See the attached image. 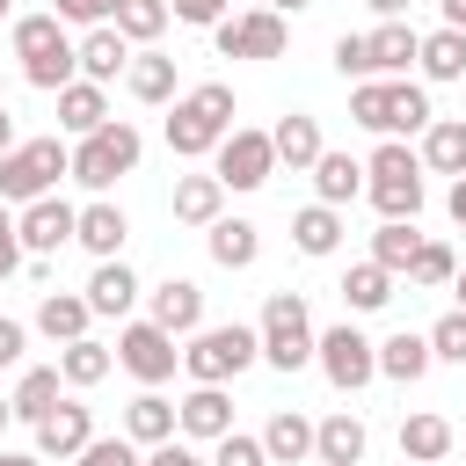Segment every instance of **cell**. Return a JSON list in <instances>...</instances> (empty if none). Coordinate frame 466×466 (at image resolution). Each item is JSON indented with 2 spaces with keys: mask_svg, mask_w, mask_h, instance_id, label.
<instances>
[{
  "mask_svg": "<svg viewBox=\"0 0 466 466\" xmlns=\"http://www.w3.org/2000/svg\"><path fill=\"white\" fill-rule=\"evenodd\" d=\"M233 131H240V124H233V87H226V80H204V87H189V95L175 102V116H167V146H175L182 160H197V153H218Z\"/></svg>",
  "mask_w": 466,
  "mask_h": 466,
  "instance_id": "1",
  "label": "cell"
},
{
  "mask_svg": "<svg viewBox=\"0 0 466 466\" xmlns=\"http://www.w3.org/2000/svg\"><path fill=\"white\" fill-rule=\"evenodd\" d=\"M15 58H22L29 87L66 95V87H73V66H80V44L66 36L58 15H22V22H15Z\"/></svg>",
  "mask_w": 466,
  "mask_h": 466,
  "instance_id": "2",
  "label": "cell"
},
{
  "mask_svg": "<svg viewBox=\"0 0 466 466\" xmlns=\"http://www.w3.org/2000/svg\"><path fill=\"white\" fill-rule=\"evenodd\" d=\"M350 116H357L364 131H379V138H393V131H430V124H437V116H430V95L408 87V80H357V87H350Z\"/></svg>",
  "mask_w": 466,
  "mask_h": 466,
  "instance_id": "3",
  "label": "cell"
},
{
  "mask_svg": "<svg viewBox=\"0 0 466 466\" xmlns=\"http://www.w3.org/2000/svg\"><path fill=\"white\" fill-rule=\"evenodd\" d=\"M255 357H262V328H240V320H226V328H197V335H189V350H182V371H189L197 386H226V379H240Z\"/></svg>",
  "mask_w": 466,
  "mask_h": 466,
  "instance_id": "4",
  "label": "cell"
},
{
  "mask_svg": "<svg viewBox=\"0 0 466 466\" xmlns=\"http://www.w3.org/2000/svg\"><path fill=\"white\" fill-rule=\"evenodd\" d=\"M73 175V153L58 138H22L7 160H0V204H36L51 197V182Z\"/></svg>",
  "mask_w": 466,
  "mask_h": 466,
  "instance_id": "5",
  "label": "cell"
},
{
  "mask_svg": "<svg viewBox=\"0 0 466 466\" xmlns=\"http://www.w3.org/2000/svg\"><path fill=\"white\" fill-rule=\"evenodd\" d=\"M371 204H379V218H415L422 211V153H408L400 138H386L379 153H371Z\"/></svg>",
  "mask_w": 466,
  "mask_h": 466,
  "instance_id": "6",
  "label": "cell"
},
{
  "mask_svg": "<svg viewBox=\"0 0 466 466\" xmlns=\"http://www.w3.org/2000/svg\"><path fill=\"white\" fill-rule=\"evenodd\" d=\"M313 320H306V299L299 291H269V306H262V357L277 364V371H306L313 364Z\"/></svg>",
  "mask_w": 466,
  "mask_h": 466,
  "instance_id": "7",
  "label": "cell"
},
{
  "mask_svg": "<svg viewBox=\"0 0 466 466\" xmlns=\"http://www.w3.org/2000/svg\"><path fill=\"white\" fill-rule=\"evenodd\" d=\"M138 153H146V138H138L124 116H109L95 138H80V146H73V182H87V189H109L116 175H131V167H138Z\"/></svg>",
  "mask_w": 466,
  "mask_h": 466,
  "instance_id": "8",
  "label": "cell"
},
{
  "mask_svg": "<svg viewBox=\"0 0 466 466\" xmlns=\"http://www.w3.org/2000/svg\"><path fill=\"white\" fill-rule=\"evenodd\" d=\"M313 364L328 371V386H335V393H357V386H371V379H379V342H371V335H357V328L342 320V328H328V335H320Z\"/></svg>",
  "mask_w": 466,
  "mask_h": 466,
  "instance_id": "9",
  "label": "cell"
},
{
  "mask_svg": "<svg viewBox=\"0 0 466 466\" xmlns=\"http://www.w3.org/2000/svg\"><path fill=\"white\" fill-rule=\"evenodd\" d=\"M116 364H124L138 386H160V379H175L182 350H175V335H167V328H153V320H131V328L116 335Z\"/></svg>",
  "mask_w": 466,
  "mask_h": 466,
  "instance_id": "10",
  "label": "cell"
},
{
  "mask_svg": "<svg viewBox=\"0 0 466 466\" xmlns=\"http://www.w3.org/2000/svg\"><path fill=\"white\" fill-rule=\"evenodd\" d=\"M211 36H218V58H284V15H277V7L226 15Z\"/></svg>",
  "mask_w": 466,
  "mask_h": 466,
  "instance_id": "11",
  "label": "cell"
},
{
  "mask_svg": "<svg viewBox=\"0 0 466 466\" xmlns=\"http://www.w3.org/2000/svg\"><path fill=\"white\" fill-rule=\"evenodd\" d=\"M269 175H277L269 131H233V138L218 146V182H226V189H262Z\"/></svg>",
  "mask_w": 466,
  "mask_h": 466,
  "instance_id": "12",
  "label": "cell"
},
{
  "mask_svg": "<svg viewBox=\"0 0 466 466\" xmlns=\"http://www.w3.org/2000/svg\"><path fill=\"white\" fill-rule=\"evenodd\" d=\"M15 226H22V248H29V255H58V248L80 233V211H73L66 197H36V204H22Z\"/></svg>",
  "mask_w": 466,
  "mask_h": 466,
  "instance_id": "13",
  "label": "cell"
},
{
  "mask_svg": "<svg viewBox=\"0 0 466 466\" xmlns=\"http://www.w3.org/2000/svg\"><path fill=\"white\" fill-rule=\"evenodd\" d=\"M95 444V415L80 400H58L44 422H36V459H80Z\"/></svg>",
  "mask_w": 466,
  "mask_h": 466,
  "instance_id": "14",
  "label": "cell"
},
{
  "mask_svg": "<svg viewBox=\"0 0 466 466\" xmlns=\"http://www.w3.org/2000/svg\"><path fill=\"white\" fill-rule=\"evenodd\" d=\"M175 430L182 437H233V400H226V386H197L189 400H175Z\"/></svg>",
  "mask_w": 466,
  "mask_h": 466,
  "instance_id": "15",
  "label": "cell"
},
{
  "mask_svg": "<svg viewBox=\"0 0 466 466\" xmlns=\"http://www.w3.org/2000/svg\"><path fill=\"white\" fill-rule=\"evenodd\" d=\"M153 328H167V335H197L204 328V291L189 284V277H167L160 291H153V313H146Z\"/></svg>",
  "mask_w": 466,
  "mask_h": 466,
  "instance_id": "16",
  "label": "cell"
},
{
  "mask_svg": "<svg viewBox=\"0 0 466 466\" xmlns=\"http://www.w3.org/2000/svg\"><path fill=\"white\" fill-rule=\"evenodd\" d=\"M80 73L102 87V80H116V73H131V36L116 29V22H102V29H87L80 36Z\"/></svg>",
  "mask_w": 466,
  "mask_h": 466,
  "instance_id": "17",
  "label": "cell"
},
{
  "mask_svg": "<svg viewBox=\"0 0 466 466\" xmlns=\"http://www.w3.org/2000/svg\"><path fill=\"white\" fill-rule=\"evenodd\" d=\"M124 233H131V218H124V211L109 204V197H95V204L80 211V233H73V240H80V248H87L95 262H116V248H124Z\"/></svg>",
  "mask_w": 466,
  "mask_h": 466,
  "instance_id": "18",
  "label": "cell"
},
{
  "mask_svg": "<svg viewBox=\"0 0 466 466\" xmlns=\"http://www.w3.org/2000/svg\"><path fill=\"white\" fill-rule=\"evenodd\" d=\"M204 248H211L218 269H248L262 255V226L255 218H218V226H204Z\"/></svg>",
  "mask_w": 466,
  "mask_h": 466,
  "instance_id": "19",
  "label": "cell"
},
{
  "mask_svg": "<svg viewBox=\"0 0 466 466\" xmlns=\"http://www.w3.org/2000/svg\"><path fill=\"white\" fill-rule=\"evenodd\" d=\"M313 430H320V422H306L299 408H277V415H269V430H262L269 466H299V459H313Z\"/></svg>",
  "mask_w": 466,
  "mask_h": 466,
  "instance_id": "20",
  "label": "cell"
},
{
  "mask_svg": "<svg viewBox=\"0 0 466 466\" xmlns=\"http://www.w3.org/2000/svg\"><path fill=\"white\" fill-rule=\"evenodd\" d=\"M87 320H95L87 291H44V306H36V328H44L51 342H80V335H87Z\"/></svg>",
  "mask_w": 466,
  "mask_h": 466,
  "instance_id": "21",
  "label": "cell"
},
{
  "mask_svg": "<svg viewBox=\"0 0 466 466\" xmlns=\"http://www.w3.org/2000/svg\"><path fill=\"white\" fill-rule=\"evenodd\" d=\"M444 451H451V422L430 415V408H415V415L400 422V459H408V466H437Z\"/></svg>",
  "mask_w": 466,
  "mask_h": 466,
  "instance_id": "22",
  "label": "cell"
},
{
  "mask_svg": "<svg viewBox=\"0 0 466 466\" xmlns=\"http://www.w3.org/2000/svg\"><path fill=\"white\" fill-rule=\"evenodd\" d=\"M218 204H226V182H218V175H182V182H175V218H182V226H218V218H226Z\"/></svg>",
  "mask_w": 466,
  "mask_h": 466,
  "instance_id": "23",
  "label": "cell"
},
{
  "mask_svg": "<svg viewBox=\"0 0 466 466\" xmlns=\"http://www.w3.org/2000/svg\"><path fill=\"white\" fill-rule=\"evenodd\" d=\"M430 364H437L430 335H408V328H400V335H386V342H379V371H386V379H400V386H415Z\"/></svg>",
  "mask_w": 466,
  "mask_h": 466,
  "instance_id": "24",
  "label": "cell"
},
{
  "mask_svg": "<svg viewBox=\"0 0 466 466\" xmlns=\"http://www.w3.org/2000/svg\"><path fill=\"white\" fill-rule=\"evenodd\" d=\"M124 437H131V444H146V451H153V444H167V437H175V400H160V393L146 386V393L124 408Z\"/></svg>",
  "mask_w": 466,
  "mask_h": 466,
  "instance_id": "25",
  "label": "cell"
},
{
  "mask_svg": "<svg viewBox=\"0 0 466 466\" xmlns=\"http://www.w3.org/2000/svg\"><path fill=\"white\" fill-rule=\"evenodd\" d=\"M313 459H320V466H357V459H364V422H357L350 408L328 415V422L313 430Z\"/></svg>",
  "mask_w": 466,
  "mask_h": 466,
  "instance_id": "26",
  "label": "cell"
},
{
  "mask_svg": "<svg viewBox=\"0 0 466 466\" xmlns=\"http://www.w3.org/2000/svg\"><path fill=\"white\" fill-rule=\"evenodd\" d=\"M422 167H437V175H466V116H437L430 131H422Z\"/></svg>",
  "mask_w": 466,
  "mask_h": 466,
  "instance_id": "27",
  "label": "cell"
},
{
  "mask_svg": "<svg viewBox=\"0 0 466 466\" xmlns=\"http://www.w3.org/2000/svg\"><path fill=\"white\" fill-rule=\"evenodd\" d=\"M58 124H66L73 138H95V131L109 124V102H102V87H95V80H73V87L58 95Z\"/></svg>",
  "mask_w": 466,
  "mask_h": 466,
  "instance_id": "28",
  "label": "cell"
},
{
  "mask_svg": "<svg viewBox=\"0 0 466 466\" xmlns=\"http://www.w3.org/2000/svg\"><path fill=\"white\" fill-rule=\"evenodd\" d=\"M269 146H277V160H284V167H313V160L328 153V146H320V124H313V116H299V109H291V116H277Z\"/></svg>",
  "mask_w": 466,
  "mask_h": 466,
  "instance_id": "29",
  "label": "cell"
},
{
  "mask_svg": "<svg viewBox=\"0 0 466 466\" xmlns=\"http://www.w3.org/2000/svg\"><path fill=\"white\" fill-rule=\"evenodd\" d=\"M415 58H422V36L408 22H379L371 29V73H408Z\"/></svg>",
  "mask_w": 466,
  "mask_h": 466,
  "instance_id": "30",
  "label": "cell"
},
{
  "mask_svg": "<svg viewBox=\"0 0 466 466\" xmlns=\"http://www.w3.org/2000/svg\"><path fill=\"white\" fill-rule=\"evenodd\" d=\"M313 189H320V204H335V211H342V204L364 189V167H357L350 153H320V160H313Z\"/></svg>",
  "mask_w": 466,
  "mask_h": 466,
  "instance_id": "31",
  "label": "cell"
},
{
  "mask_svg": "<svg viewBox=\"0 0 466 466\" xmlns=\"http://www.w3.org/2000/svg\"><path fill=\"white\" fill-rule=\"evenodd\" d=\"M291 240H299V255H335V248H342V218H335V204H306V211L291 218Z\"/></svg>",
  "mask_w": 466,
  "mask_h": 466,
  "instance_id": "32",
  "label": "cell"
},
{
  "mask_svg": "<svg viewBox=\"0 0 466 466\" xmlns=\"http://www.w3.org/2000/svg\"><path fill=\"white\" fill-rule=\"evenodd\" d=\"M131 299H138V277H131L124 262H95V277H87V306H95V313H131Z\"/></svg>",
  "mask_w": 466,
  "mask_h": 466,
  "instance_id": "33",
  "label": "cell"
},
{
  "mask_svg": "<svg viewBox=\"0 0 466 466\" xmlns=\"http://www.w3.org/2000/svg\"><path fill=\"white\" fill-rule=\"evenodd\" d=\"M58 379H66L58 364H36V371H22V386L7 393V400H15V415H22V422H44V415L58 408Z\"/></svg>",
  "mask_w": 466,
  "mask_h": 466,
  "instance_id": "34",
  "label": "cell"
},
{
  "mask_svg": "<svg viewBox=\"0 0 466 466\" xmlns=\"http://www.w3.org/2000/svg\"><path fill=\"white\" fill-rule=\"evenodd\" d=\"M415 66H422L430 80H466V29H430Z\"/></svg>",
  "mask_w": 466,
  "mask_h": 466,
  "instance_id": "35",
  "label": "cell"
},
{
  "mask_svg": "<svg viewBox=\"0 0 466 466\" xmlns=\"http://www.w3.org/2000/svg\"><path fill=\"white\" fill-rule=\"evenodd\" d=\"M124 87H131L138 102H167V95H175V58H167V51H138L131 73H124Z\"/></svg>",
  "mask_w": 466,
  "mask_h": 466,
  "instance_id": "36",
  "label": "cell"
},
{
  "mask_svg": "<svg viewBox=\"0 0 466 466\" xmlns=\"http://www.w3.org/2000/svg\"><path fill=\"white\" fill-rule=\"evenodd\" d=\"M415 248H422L415 218H386V226L371 233V262H379V269H393V277H400V269L415 262Z\"/></svg>",
  "mask_w": 466,
  "mask_h": 466,
  "instance_id": "37",
  "label": "cell"
},
{
  "mask_svg": "<svg viewBox=\"0 0 466 466\" xmlns=\"http://www.w3.org/2000/svg\"><path fill=\"white\" fill-rule=\"evenodd\" d=\"M342 299H350V313H379V306L393 299V269H379V262H357V269L342 277Z\"/></svg>",
  "mask_w": 466,
  "mask_h": 466,
  "instance_id": "38",
  "label": "cell"
},
{
  "mask_svg": "<svg viewBox=\"0 0 466 466\" xmlns=\"http://www.w3.org/2000/svg\"><path fill=\"white\" fill-rule=\"evenodd\" d=\"M109 364H116V357H109L95 335H80V342H66V350H58V371H66V386H95V379H109Z\"/></svg>",
  "mask_w": 466,
  "mask_h": 466,
  "instance_id": "39",
  "label": "cell"
},
{
  "mask_svg": "<svg viewBox=\"0 0 466 466\" xmlns=\"http://www.w3.org/2000/svg\"><path fill=\"white\" fill-rule=\"evenodd\" d=\"M116 29H124L131 44H153V36L167 29V0H124V7H116Z\"/></svg>",
  "mask_w": 466,
  "mask_h": 466,
  "instance_id": "40",
  "label": "cell"
},
{
  "mask_svg": "<svg viewBox=\"0 0 466 466\" xmlns=\"http://www.w3.org/2000/svg\"><path fill=\"white\" fill-rule=\"evenodd\" d=\"M451 277H459L451 248H444V240H422V248H415V262H408V284H451Z\"/></svg>",
  "mask_w": 466,
  "mask_h": 466,
  "instance_id": "41",
  "label": "cell"
},
{
  "mask_svg": "<svg viewBox=\"0 0 466 466\" xmlns=\"http://www.w3.org/2000/svg\"><path fill=\"white\" fill-rule=\"evenodd\" d=\"M73 466H146V459H138V444H131V437H95Z\"/></svg>",
  "mask_w": 466,
  "mask_h": 466,
  "instance_id": "42",
  "label": "cell"
},
{
  "mask_svg": "<svg viewBox=\"0 0 466 466\" xmlns=\"http://www.w3.org/2000/svg\"><path fill=\"white\" fill-rule=\"evenodd\" d=\"M211 466H269V451H262V437H218V451H211Z\"/></svg>",
  "mask_w": 466,
  "mask_h": 466,
  "instance_id": "43",
  "label": "cell"
},
{
  "mask_svg": "<svg viewBox=\"0 0 466 466\" xmlns=\"http://www.w3.org/2000/svg\"><path fill=\"white\" fill-rule=\"evenodd\" d=\"M430 350H437L444 364H466V313H444V320L430 328Z\"/></svg>",
  "mask_w": 466,
  "mask_h": 466,
  "instance_id": "44",
  "label": "cell"
},
{
  "mask_svg": "<svg viewBox=\"0 0 466 466\" xmlns=\"http://www.w3.org/2000/svg\"><path fill=\"white\" fill-rule=\"evenodd\" d=\"M335 73L342 80H364L371 73V36H335Z\"/></svg>",
  "mask_w": 466,
  "mask_h": 466,
  "instance_id": "45",
  "label": "cell"
},
{
  "mask_svg": "<svg viewBox=\"0 0 466 466\" xmlns=\"http://www.w3.org/2000/svg\"><path fill=\"white\" fill-rule=\"evenodd\" d=\"M116 7H124V0H58L51 15H58V22H87V29H102V22H116Z\"/></svg>",
  "mask_w": 466,
  "mask_h": 466,
  "instance_id": "46",
  "label": "cell"
},
{
  "mask_svg": "<svg viewBox=\"0 0 466 466\" xmlns=\"http://www.w3.org/2000/svg\"><path fill=\"white\" fill-rule=\"evenodd\" d=\"M175 22H197V29H218L226 22V0H167Z\"/></svg>",
  "mask_w": 466,
  "mask_h": 466,
  "instance_id": "47",
  "label": "cell"
},
{
  "mask_svg": "<svg viewBox=\"0 0 466 466\" xmlns=\"http://www.w3.org/2000/svg\"><path fill=\"white\" fill-rule=\"evenodd\" d=\"M15 269H22V226H15L7 211H0V284H7Z\"/></svg>",
  "mask_w": 466,
  "mask_h": 466,
  "instance_id": "48",
  "label": "cell"
},
{
  "mask_svg": "<svg viewBox=\"0 0 466 466\" xmlns=\"http://www.w3.org/2000/svg\"><path fill=\"white\" fill-rule=\"evenodd\" d=\"M146 466H211V459H197L189 444H175V437H167V444H153V451H146Z\"/></svg>",
  "mask_w": 466,
  "mask_h": 466,
  "instance_id": "49",
  "label": "cell"
},
{
  "mask_svg": "<svg viewBox=\"0 0 466 466\" xmlns=\"http://www.w3.org/2000/svg\"><path fill=\"white\" fill-rule=\"evenodd\" d=\"M22 342H29V328L0 313V364H22Z\"/></svg>",
  "mask_w": 466,
  "mask_h": 466,
  "instance_id": "50",
  "label": "cell"
},
{
  "mask_svg": "<svg viewBox=\"0 0 466 466\" xmlns=\"http://www.w3.org/2000/svg\"><path fill=\"white\" fill-rule=\"evenodd\" d=\"M444 211H451V226H466V175L451 182V197H444Z\"/></svg>",
  "mask_w": 466,
  "mask_h": 466,
  "instance_id": "51",
  "label": "cell"
},
{
  "mask_svg": "<svg viewBox=\"0 0 466 466\" xmlns=\"http://www.w3.org/2000/svg\"><path fill=\"white\" fill-rule=\"evenodd\" d=\"M15 146H22V138H15V116H7V109H0V160H7V153H15Z\"/></svg>",
  "mask_w": 466,
  "mask_h": 466,
  "instance_id": "52",
  "label": "cell"
},
{
  "mask_svg": "<svg viewBox=\"0 0 466 466\" xmlns=\"http://www.w3.org/2000/svg\"><path fill=\"white\" fill-rule=\"evenodd\" d=\"M364 7H371V15H386V22H400V15H408V0H364Z\"/></svg>",
  "mask_w": 466,
  "mask_h": 466,
  "instance_id": "53",
  "label": "cell"
},
{
  "mask_svg": "<svg viewBox=\"0 0 466 466\" xmlns=\"http://www.w3.org/2000/svg\"><path fill=\"white\" fill-rule=\"evenodd\" d=\"M444 7V29H466V0H437Z\"/></svg>",
  "mask_w": 466,
  "mask_h": 466,
  "instance_id": "54",
  "label": "cell"
},
{
  "mask_svg": "<svg viewBox=\"0 0 466 466\" xmlns=\"http://www.w3.org/2000/svg\"><path fill=\"white\" fill-rule=\"evenodd\" d=\"M0 466H44L36 451H0Z\"/></svg>",
  "mask_w": 466,
  "mask_h": 466,
  "instance_id": "55",
  "label": "cell"
},
{
  "mask_svg": "<svg viewBox=\"0 0 466 466\" xmlns=\"http://www.w3.org/2000/svg\"><path fill=\"white\" fill-rule=\"evenodd\" d=\"M269 7H277V15H299V7H313V0H269Z\"/></svg>",
  "mask_w": 466,
  "mask_h": 466,
  "instance_id": "56",
  "label": "cell"
},
{
  "mask_svg": "<svg viewBox=\"0 0 466 466\" xmlns=\"http://www.w3.org/2000/svg\"><path fill=\"white\" fill-rule=\"evenodd\" d=\"M451 291H459V313H466V269H459V277H451Z\"/></svg>",
  "mask_w": 466,
  "mask_h": 466,
  "instance_id": "57",
  "label": "cell"
},
{
  "mask_svg": "<svg viewBox=\"0 0 466 466\" xmlns=\"http://www.w3.org/2000/svg\"><path fill=\"white\" fill-rule=\"evenodd\" d=\"M7 422H15V400H0V430H7Z\"/></svg>",
  "mask_w": 466,
  "mask_h": 466,
  "instance_id": "58",
  "label": "cell"
},
{
  "mask_svg": "<svg viewBox=\"0 0 466 466\" xmlns=\"http://www.w3.org/2000/svg\"><path fill=\"white\" fill-rule=\"evenodd\" d=\"M7 7H15V0H0V22H7Z\"/></svg>",
  "mask_w": 466,
  "mask_h": 466,
  "instance_id": "59",
  "label": "cell"
}]
</instances>
